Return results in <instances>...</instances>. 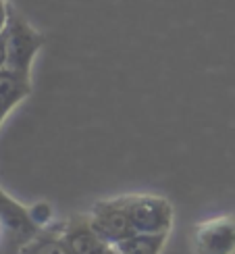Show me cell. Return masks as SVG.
Here are the masks:
<instances>
[{
    "label": "cell",
    "instance_id": "cell-1",
    "mask_svg": "<svg viewBox=\"0 0 235 254\" xmlns=\"http://www.w3.org/2000/svg\"><path fill=\"white\" fill-rule=\"evenodd\" d=\"M4 36H6V65H4V69L17 73V75L31 77L34 59L40 52L42 44H44L42 34L31 27L15 8L8 6V21L4 27Z\"/></svg>",
    "mask_w": 235,
    "mask_h": 254
},
{
    "label": "cell",
    "instance_id": "cell-2",
    "mask_svg": "<svg viewBox=\"0 0 235 254\" xmlns=\"http://www.w3.org/2000/svg\"><path fill=\"white\" fill-rule=\"evenodd\" d=\"M135 234H169L173 225V206L163 196H123Z\"/></svg>",
    "mask_w": 235,
    "mask_h": 254
},
{
    "label": "cell",
    "instance_id": "cell-3",
    "mask_svg": "<svg viewBox=\"0 0 235 254\" xmlns=\"http://www.w3.org/2000/svg\"><path fill=\"white\" fill-rule=\"evenodd\" d=\"M196 254H235V215H219L200 221L191 229Z\"/></svg>",
    "mask_w": 235,
    "mask_h": 254
},
{
    "label": "cell",
    "instance_id": "cell-4",
    "mask_svg": "<svg viewBox=\"0 0 235 254\" xmlns=\"http://www.w3.org/2000/svg\"><path fill=\"white\" fill-rule=\"evenodd\" d=\"M90 223L96 229V234L113 246L135 234L123 196L113 200H102V202L96 204L90 215Z\"/></svg>",
    "mask_w": 235,
    "mask_h": 254
},
{
    "label": "cell",
    "instance_id": "cell-5",
    "mask_svg": "<svg viewBox=\"0 0 235 254\" xmlns=\"http://www.w3.org/2000/svg\"><path fill=\"white\" fill-rule=\"evenodd\" d=\"M0 219L6 225L10 248H17V252L42 229V225L36 221L34 213H31V208L19 204L2 188H0Z\"/></svg>",
    "mask_w": 235,
    "mask_h": 254
},
{
    "label": "cell",
    "instance_id": "cell-6",
    "mask_svg": "<svg viewBox=\"0 0 235 254\" xmlns=\"http://www.w3.org/2000/svg\"><path fill=\"white\" fill-rule=\"evenodd\" d=\"M62 240L69 246L71 254H117L115 246L96 234L90 223V217H71L62 223Z\"/></svg>",
    "mask_w": 235,
    "mask_h": 254
},
{
    "label": "cell",
    "instance_id": "cell-7",
    "mask_svg": "<svg viewBox=\"0 0 235 254\" xmlns=\"http://www.w3.org/2000/svg\"><path fill=\"white\" fill-rule=\"evenodd\" d=\"M31 94V77L2 69L0 71V125L4 123L8 113L21 104Z\"/></svg>",
    "mask_w": 235,
    "mask_h": 254
},
{
    "label": "cell",
    "instance_id": "cell-8",
    "mask_svg": "<svg viewBox=\"0 0 235 254\" xmlns=\"http://www.w3.org/2000/svg\"><path fill=\"white\" fill-rule=\"evenodd\" d=\"M19 254H71L69 246L62 240V225L44 229L31 238L27 244L19 250Z\"/></svg>",
    "mask_w": 235,
    "mask_h": 254
},
{
    "label": "cell",
    "instance_id": "cell-9",
    "mask_svg": "<svg viewBox=\"0 0 235 254\" xmlns=\"http://www.w3.org/2000/svg\"><path fill=\"white\" fill-rule=\"evenodd\" d=\"M169 234H133L115 244L117 254H160Z\"/></svg>",
    "mask_w": 235,
    "mask_h": 254
},
{
    "label": "cell",
    "instance_id": "cell-10",
    "mask_svg": "<svg viewBox=\"0 0 235 254\" xmlns=\"http://www.w3.org/2000/svg\"><path fill=\"white\" fill-rule=\"evenodd\" d=\"M6 21H8V4L4 0H0V34H2L6 27Z\"/></svg>",
    "mask_w": 235,
    "mask_h": 254
},
{
    "label": "cell",
    "instance_id": "cell-11",
    "mask_svg": "<svg viewBox=\"0 0 235 254\" xmlns=\"http://www.w3.org/2000/svg\"><path fill=\"white\" fill-rule=\"evenodd\" d=\"M6 65V36H4V31L0 34V71L4 69Z\"/></svg>",
    "mask_w": 235,
    "mask_h": 254
},
{
    "label": "cell",
    "instance_id": "cell-12",
    "mask_svg": "<svg viewBox=\"0 0 235 254\" xmlns=\"http://www.w3.org/2000/svg\"><path fill=\"white\" fill-rule=\"evenodd\" d=\"M8 246L10 248V238H8V231H6V225L2 223V219H0V248Z\"/></svg>",
    "mask_w": 235,
    "mask_h": 254
}]
</instances>
